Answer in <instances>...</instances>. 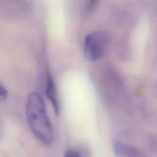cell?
<instances>
[{"mask_svg": "<svg viewBox=\"0 0 157 157\" xmlns=\"http://www.w3.org/2000/svg\"><path fill=\"white\" fill-rule=\"evenodd\" d=\"M26 115L29 128L36 139L45 145L53 141V129L42 97L36 92L29 94Z\"/></svg>", "mask_w": 157, "mask_h": 157, "instance_id": "obj_1", "label": "cell"}, {"mask_svg": "<svg viewBox=\"0 0 157 157\" xmlns=\"http://www.w3.org/2000/svg\"><path fill=\"white\" fill-rule=\"evenodd\" d=\"M113 149L118 157H143V154L139 150L118 140L113 142Z\"/></svg>", "mask_w": 157, "mask_h": 157, "instance_id": "obj_4", "label": "cell"}, {"mask_svg": "<svg viewBox=\"0 0 157 157\" xmlns=\"http://www.w3.org/2000/svg\"><path fill=\"white\" fill-rule=\"evenodd\" d=\"M110 37L108 33L102 30L95 31L88 34L83 42V53L91 61L101 59L107 51Z\"/></svg>", "mask_w": 157, "mask_h": 157, "instance_id": "obj_2", "label": "cell"}, {"mask_svg": "<svg viewBox=\"0 0 157 157\" xmlns=\"http://www.w3.org/2000/svg\"><path fill=\"white\" fill-rule=\"evenodd\" d=\"M99 1H88L85 6V12L86 13H91L98 6Z\"/></svg>", "mask_w": 157, "mask_h": 157, "instance_id": "obj_5", "label": "cell"}, {"mask_svg": "<svg viewBox=\"0 0 157 157\" xmlns=\"http://www.w3.org/2000/svg\"><path fill=\"white\" fill-rule=\"evenodd\" d=\"M64 157H82V156L76 150L69 149L66 151Z\"/></svg>", "mask_w": 157, "mask_h": 157, "instance_id": "obj_7", "label": "cell"}, {"mask_svg": "<svg viewBox=\"0 0 157 157\" xmlns=\"http://www.w3.org/2000/svg\"><path fill=\"white\" fill-rule=\"evenodd\" d=\"M8 92L6 88L0 83V101H2L7 98Z\"/></svg>", "mask_w": 157, "mask_h": 157, "instance_id": "obj_6", "label": "cell"}, {"mask_svg": "<svg viewBox=\"0 0 157 157\" xmlns=\"http://www.w3.org/2000/svg\"><path fill=\"white\" fill-rule=\"evenodd\" d=\"M45 94L48 99L50 101L55 113L58 115L59 112V105L57 90L52 75L48 71H47V72Z\"/></svg>", "mask_w": 157, "mask_h": 157, "instance_id": "obj_3", "label": "cell"}]
</instances>
